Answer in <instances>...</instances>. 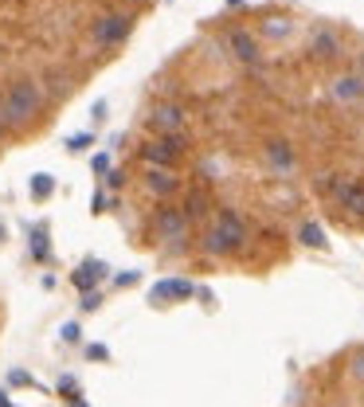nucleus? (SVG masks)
<instances>
[{"label": "nucleus", "instance_id": "obj_7", "mask_svg": "<svg viewBox=\"0 0 364 407\" xmlns=\"http://www.w3.org/2000/svg\"><path fill=\"white\" fill-rule=\"evenodd\" d=\"M228 48H231V55H235L239 63H247V67H259V63H263L259 36H251L247 28H231L228 32Z\"/></svg>", "mask_w": 364, "mask_h": 407}, {"label": "nucleus", "instance_id": "obj_29", "mask_svg": "<svg viewBox=\"0 0 364 407\" xmlns=\"http://www.w3.org/2000/svg\"><path fill=\"white\" fill-rule=\"evenodd\" d=\"M8 380H12V384H20V388H39V384L32 380V376H28V372H12V376H8Z\"/></svg>", "mask_w": 364, "mask_h": 407}, {"label": "nucleus", "instance_id": "obj_9", "mask_svg": "<svg viewBox=\"0 0 364 407\" xmlns=\"http://www.w3.org/2000/svg\"><path fill=\"white\" fill-rule=\"evenodd\" d=\"M329 95H333V102H341V106H352V102H361V98H364V75H361V71H345V75H337V79L329 83Z\"/></svg>", "mask_w": 364, "mask_h": 407}, {"label": "nucleus", "instance_id": "obj_27", "mask_svg": "<svg viewBox=\"0 0 364 407\" xmlns=\"http://www.w3.org/2000/svg\"><path fill=\"white\" fill-rule=\"evenodd\" d=\"M86 357L90 360H110V348L106 345H86Z\"/></svg>", "mask_w": 364, "mask_h": 407}, {"label": "nucleus", "instance_id": "obj_18", "mask_svg": "<svg viewBox=\"0 0 364 407\" xmlns=\"http://www.w3.org/2000/svg\"><path fill=\"white\" fill-rule=\"evenodd\" d=\"M298 239L305 243V247H317V251H325L329 239H325V231H321V224H314V219H305L302 228H298Z\"/></svg>", "mask_w": 364, "mask_h": 407}, {"label": "nucleus", "instance_id": "obj_1", "mask_svg": "<svg viewBox=\"0 0 364 407\" xmlns=\"http://www.w3.org/2000/svg\"><path fill=\"white\" fill-rule=\"evenodd\" d=\"M39 106H43V95H39V86L32 83V79H20V83L8 86V95H4V118H8V126H28V121L39 114Z\"/></svg>", "mask_w": 364, "mask_h": 407}, {"label": "nucleus", "instance_id": "obj_6", "mask_svg": "<svg viewBox=\"0 0 364 407\" xmlns=\"http://www.w3.org/2000/svg\"><path fill=\"white\" fill-rule=\"evenodd\" d=\"M263 157H267V165L274 177H290L294 168H298V153H294V141H286V137H270L267 145H263Z\"/></svg>", "mask_w": 364, "mask_h": 407}, {"label": "nucleus", "instance_id": "obj_4", "mask_svg": "<svg viewBox=\"0 0 364 407\" xmlns=\"http://www.w3.org/2000/svg\"><path fill=\"white\" fill-rule=\"evenodd\" d=\"M130 28H134V16L130 12H106L102 20H94L90 36H94L98 48H118V43H125Z\"/></svg>", "mask_w": 364, "mask_h": 407}, {"label": "nucleus", "instance_id": "obj_2", "mask_svg": "<svg viewBox=\"0 0 364 407\" xmlns=\"http://www.w3.org/2000/svg\"><path fill=\"white\" fill-rule=\"evenodd\" d=\"M181 153H184V133H157V137L137 145V157L157 168H176Z\"/></svg>", "mask_w": 364, "mask_h": 407}, {"label": "nucleus", "instance_id": "obj_11", "mask_svg": "<svg viewBox=\"0 0 364 407\" xmlns=\"http://www.w3.org/2000/svg\"><path fill=\"white\" fill-rule=\"evenodd\" d=\"M196 286L188 282V278H161V282H153V290H149V301H176V298H192Z\"/></svg>", "mask_w": 364, "mask_h": 407}, {"label": "nucleus", "instance_id": "obj_26", "mask_svg": "<svg viewBox=\"0 0 364 407\" xmlns=\"http://www.w3.org/2000/svg\"><path fill=\"white\" fill-rule=\"evenodd\" d=\"M59 333H63V341H67V345H74V341H79V333H83V329H79V325H74V321H67V325H63V329H59Z\"/></svg>", "mask_w": 364, "mask_h": 407}, {"label": "nucleus", "instance_id": "obj_35", "mask_svg": "<svg viewBox=\"0 0 364 407\" xmlns=\"http://www.w3.org/2000/svg\"><path fill=\"white\" fill-rule=\"evenodd\" d=\"M71 407H86V404H83V399H74V404H71Z\"/></svg>", "mask_w": 364, "mask_h": 407}, {"label": "nucleus", "instance_id": "obj_31", "mask_svg": "<svg viewBox=\"0 0 364 407\" xmlns=\"http://www.w3.org/2000/svg\"><path fill=\"white\" fill-rule=\"evenodd\" d=\"M106 168H110V161H106V153H98V157H94V172H106Z\"/></svg>", "mask_w": 364, "mask_h": 407}, {"label": "nucleus", "instance_id": "obj_30", "mask_svg": "<svg viewBox=\"0 0 364 407\" xmlns=\"http://www.w3.org/2000/svg\"><path fill=\"white\" fill-rule=\"evenodd\" d=\"M121 180H125V172H106V184H110V188H118Z\"/></svg>", "mask_w": 364, "mask_h": 407}, {"label": "nucleus", "instance_id": "obj_19", "mask_svg": "<svg viewBox=\"0 0 364 407\" xmlns=\"http://www.w3.org/2000/svg\"><path fill=\"white\" fill-rule=\"evenodd\" d=\"M345 184H349V180L341 177V172H317V180H314V188L321 192V196H333V200L341 196V188H345Z\"/></svg>", "mask_w": 364, "mask_h": 407}, {"label": "nucleus", "instance_id": "obj_5", "mask_svg": "<svg viewBox=\"0 0 364 407\" xmlns=\"http://www.w3.org/2000/svg\"><path fill=\"white\" fill-rule=\"evenodd\" d=\"M149 130L153 133H184V121H188V110L176 106V102H157L149 110Z\"/></svg>", "mask_w": 364, "mask_h": 407}, {"label": "nucleus", "instance_id": "obj_33", "mask_svg": "<svg viewBox=\"0 0 364 407\" xmlns=\"http://www.w3.org/2000/svg\"><path fill=\"white\" fill-rule=\"evenodd\" d=\"M8 130H12V126H8V118H4V110H0V137H4Z\"/></svg>", "mask_w": 364, "mask_h": 407}, {"label": "nucleus", "instance_id": "obj_21", "mask_svg": "<svg viewBox=\"0 0 364 407\" xmlns=\"http://www.w3.org/2000/svg\"><path fill=\"white\" fill-rule=\"evenodd\" d=\"M51 192H55V177H51V172H36V177H32V196H36V200H48Z\"/></svg>", "mask_w": 364, "mask_h": 407}, {"label": "nucleus", "instance_id": "obj_36", "mask_svg": "<svg viewBox=\"0 0 364 407\" xmlns=\"http://www.w3.org/2000/svg\"><path fill=\"white\" fill-rule=\"evenodd\" d=\"M361 75H364V55H361Z\"/></svg>", "mask_w": 364, "mask_h": 407}, {"label": "nucleus", "instance_id": "obj_37", "mask_svg": "<svg viewBox=\"0 0 364 407\" xmlns=\"http://www.w3.org/2000/svg\"><path fill=\"white\" fill-rule=\"evenodd\" d=\"M0 239H4V224H0Z\"/></svg>", "mask_w": 364, "mask_h": 407}, {"label": "nucleus", "instance_id": "obj_39", "mask_svg": "<svg viewBox=\"0 0 364 407\" xmlns=\"http://www.w3.org/2000/svg\"><path fill=\"white\" fill-rule=\"evenodd\" d=\"M134 4H141V0H134Z\"/></svg>", "mask_w": 364, "mask_h": 407}, {"label": "nucleus", "instance_id": "obj_34", "mask_svg": "<svg viewBox=\"0 0 364 407\" xmlns=\"http://www.w3.org/2000/svg\"><path fill=\"white\" fill-rule=\"evenodd\" d=\"M239 4H243V0H228V8H239Z\"/></svg>", "mask_w": 364, "mask_h": 407}, {"label": "nucleus", "instance_id": "obj_16", "mask_svg": "<svg viewBox=\"0 0 364 407\" xmlns=\"http://www.w3.org/2000/svg\"><path fill=\"white\" fill-rule=\"evenodd\" d=\"M337 204L341 208H345V212H349L352 219H364V184L361 180H356V184H345V188H341V196H337Z\"/></svg>", "mask_w": 364, "mask_h": 407}, {"label": "nucleus", "instance_id": "obj_12", "mask_svg": "<svg viewBox=\"0 0 364 407\" xmlns=\"http://www.w3.org/2000/svg\"><path fill=\"white\" fill-rule=\"evenodd\" d=\"M216 228L235 243V251L247 247V224H243V216L235 212V208H219V212H216Z\"/></svg>", "mask_w": 364, "mask_h": 407}, {"label": "nucleus", "instance_id": "obj_38", "mask_svg": "<svg viewBox=\"0 0 364 407\" xmlns=\"http://www.w3.org/2000/svg\"><path fill=\"white\" fill-rule=\"evenodd\" d=\"M4 95H8V90H0V102H4Z\"/></svg>", "mask_w": 364, "mask_h": 407}, {"label": "nucleus", "instance_id": "obj_25", "mask_svg": "<svg viewBox=\"0 0 364 407\" xmlns=\"http://www.w3.org/2000/svg\"><path fill=\"white\" fill-rule=\"evenodd\" d=\"M90 141H94L90 133H74V137H67V149H71V153H83V149H86Z\"/></svg>", "mask_w": 364, "mask_h": 407}, {"label": "nucleus", "instance_id": "obj_22", "mask_svg": "<svg viewBox=\"0 0 364 407\" xmlns=\"http://www.w3.org/2000/svg\"><path fill=\"white\" fill-rule=\"evenodd\" d=\"M59 395L67 399V404L83 399V395H79V384H74V376H59Z\"/></svg>", "mask_w": 364, "mask_h": 407}, {"label": "nucleus", "instance_id": "obj_23", "mask_svg": "<svg viewBox=\"0 0 364 407\" xmlns=\"http://www.w3.org/2000/svg\"><path fill=\"white\" fill-rule=\"evenodd\" d=\"M349 376L356 384H364V348H356V353L349 357Z\"/></svg>", "mask_w": 364, "mask_h": 407}, {"label": "nucleus", "instance_id": "obj_17", "mask_svg": "<svg viewBox=\"0 0 364 407\" xmlns=\"http://www.w3.org/2000/svg\"><path fill=\"white\" fill-rule=\"evenodd\" d=\"M184 212H188V219H208V212H212V196H208L204 188H188L184 192V204H181Z\"/></svg>", "mask_w": 364, "mask_h": 407}, {"label": "nucleus", "instance_id": "obj_8", "mask_svg": "<svg viewBox=\"0 0 364 407\" xmlns=\"http://www.w3.org/2000/svg\"><path fill=\"white\" fill-rule=\"evenodd\" d=\"M305 51H310V59H317V63H333L341 55V36L333 32V28H314Z\"/></svg>", "mask_w": 364, "mask_h": 407}, {"label": "nucleus", "instance_id": "obj_20", "mask_svg": "<svg viewBox=\"0 0 364 407\" xmlns=\"http://www.w3.org/2000/svg\"><path fill=\"white\" fill-rule=\"evenodd\" d=\"M28 251H32V259H36V263H48L51 247H48V231H43V228L28 231Z\"/></svg>", "mask_w": 364, "mask_h": 407}, {"label": "nucleus", "instance_id": "obj_15", "mask_svg": "<svg viewBox=\"0 0 364 407\" xmlns=\"http://www.w3.org/2000/svg\"><path fill=\"white\" fill-rule=\"evenodd\" d=\"M102 278H106V263H98V259H90V263H83V266H79V270L71 275V282H74V286H79V290L86 294V290H94L98 282H102Z\"/></svg>", "mask_w": 364, "mask_h": 407}, {"label": "nucleus", "instance_id": "obj_10", "mask_svg": "<svg viewBox=\"0 0 364 407\" xmlns=\"http://www.w3.org/2000/svg\"><path fill=\"white\" fill-rule=\"evenodd\" d=\"M145 192H149V196H157V200H169V196H176V192H181V177H176L172 168L149 165L145 168Z\"/></svg>", "mask_w": 364, "mask_h": 407}, {"label": "nucleus", "instance_id": "obj_24", "mask_svg": "<svg viewBox=\"0 0 364 407\" xmlns=\"http://www.w3.org/2000/svg\"><path fill=\"white\" fill-rule=\"evenodd\" d=\"M79 306H83V313H94L98 306H102V294H98V290H86V294H83V301H79Z\"/></svg>", "mask_w": 364, "mask_h": 407}, {"label": "nucleus", "instance_id": "obj_32", "mask_svg": "<svg viewBox=\"0 0 364 407\" xmlns=\"http://www.w3.org/2000/svg\"><path fill=\"white\" fill-rule=\"evenodd\" d=\"M90 114H94V121H102V118H106V102H94V110H90Z\"/></svg>", "mask_w": 364, "mask_h": 407}, {"label": "nucleus", "instance_id": "obj_13", "mask_svg": "<svg viewBox=\"0 0 364 407\" xmlns=\"http://www.w3.org/2000/svg\"><path fill=\"white\" fill-rule=\"evenodd\" d=\"M290 32H294V20L286 12H270V16H263V20H259V36L270 39V43H282Z\"/></svg>", "mask_w": 364, "mask_h": 407}, {"label": "nucleus", "instance_id": "obj_14", "mask_svg": "<svg viewBox=\"0 0 364 407\" xmlns=\"http://www.w3.org/2000/svg\"><path fill=\"white\" fill-rule=\"evenodd\" d=\"M200 247H204V255H212V259H228V255H239L235 251V243L223 235V231L212 224V228L204 231V239H200Z\"/></svg>", "mask_w": 364, "mask_h": 407}, {"label": "nucleus", "instance_id": "obj_3", "mask_svg": "<svg viewBox=\"0 0 364 407\" xmlns=\"http://www.w3.org/2000/svg\"><path fill=\"white\" fill-rule=\"evenodd\" d=\"M188 228H192V219H188V212L184 208H176V204H161L157 212H153V235L157 239H184L188 235Z\"/></svg>", "mask_w": 364, "mask_h": 407}, {"label": "nucleus", "instance_id": "obj_28", "mask_svg": "<svg viewBox=\"0 0 364 407\" xmlns=\"http://www.w3.org/2000/svg\"><path fill=\"white\" fill-rule=\"evenodd\" d=\"M137 282H141V275H137V270H125V275H118V286L125 290V286H137Z\"/></svg>", "mask_w": 364, "mask_h": 407}]
</instances>
